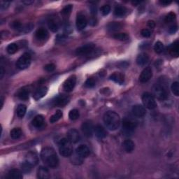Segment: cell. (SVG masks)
Instances as JSON below:
<instances>
[{
	"label": "cell",
	"mask_w": 179,
	"mask_h": 179,
	"mask_svg": "<svg viewBox=\"0 0 179 179\" xmlns=\"http://www.w3.org/2000/svg\"><path fill=\"white\" fill-rule=\"evenodd\" d=\"M41 158L46 165L50 168H56L59 164L57 153L51 147H45L41 152Z\"/></svg>",
	"instance_id": "6da1fadb"
},
{
	"label": "cell",
	"mask_w": 179,
	"mask_h": 179,
	"mask_svg": "<svg viewBox=\"0 0 179 179\" xmlns=\"http://www.w3.org/2000/svg\"><path fill=\"white\" fill-rule=\"evenodd\" d=\"M104 122L109 130L115 131L118 129L121 125V117L115 111H108L104 114Z\"/></svg>",
	"instance_id": "7a4b0ae2"
},
{
	"label": "cell",
	"mask_w": 179,
	"mask_h": 179,
	"mask_svg": "<svg viewBox=\"0 0 179 179\" xmlns=\"http://www.w3.org/2000/svg\"><path fill=\"white\" fill-rule=\"evenodd\" d=\"M59 152L61 156L67 157L73 154V147L67 138L62 139L59 142Z\"/></svg>",
	"instance_id": "3957f363"
},
{
	"label": "cell",
	"mask_w": 179,
	"mask_h": 179,
	"mask_svg": "<svg viewBox=\"0 0 179 179\" xmlns=\"http://www.w3.org/2000/svg\"><path fill=\"white\" fill-rule=\"evenodd\" d=\"M137 127V122L130 119H125L122 121V132L125 135H132Z\"/></svg>",
	"instance_id": "277c9868"
},
{
	"label": "cell",
	"mask_w": 179,
	"mask_h": 179,
	"mask_svg": "<svg viewBox=\"0 0 179 179\" xmlns=\"http://www.w3.org/2000/svg\"><path fill=\"white\" fill-rule=\"evenodd\" d=\"M31 59L30 54L28 53H25L16 62V66L19 69H21V70L28 69L31 64Z\"/></svg>",
	"instance_id": "5b68a950"
},
{
	"label": "cell",
	"mask_w": 179,
	"mask_h": 179,
	"mask_svg": "<svg viewBox=\"0 0 179 179\" xmlns=\"http://www.w3.org/2000/svg\"><path fill=\"white\" fill-rule=\"evenodd\" d=\"M142 101L143 105L148 109H154L156 108L157 103L153 95L149 92H145L142 96Z\"/></svg>",
	"instance_id": "8992f818"
},
{
	"label": "cell",
	"mask_w": 179,
	"mask_h": 179,
	"mask_svg": "<svg viewBox=\"0 0 179 179\" xmlns=\"http://www.w3.org/2000/svg\"><path fill=\"white\" fill-rule=\"evenodd\" d=\"M153 95L157 100H165L167 99L168 94L167 92V90L162 86V85L160 84H156L154 85L153 89Z\"/></svg>",
	"instance_id": "52a82bcc"
},
{
	"label": "cell",
	"mask_w": 179,
	"mask_h": 179,
	"mask_svg": "<svg viewBox=\"0 0 179 179\" xmlns=\"http://www.w3.org/2000/svg\"><path fill=\"white\" fill-rule=\"evenodd\" d=\"M82 132L86 137H91L93 131H94V126L92 121H86L83 123L81 126Z\"/></svg>",
	"instance_id": "ba28073f"
},
{
	"label": "cell",
	"mask_w": 179,
	"mask_h": 179,
	"mask_svg": "<svg viewBox=\"0 0 179 179\" xmlns=\"http://www.w3.org/2000/svg\"><path fill=\"white\" fill-rule=\"evenodd\" d=\"M95 48V46L94 44H88L85 45V46L79 48V49L76 50V53L78 55H87L94 51Z\"/></svg>",
	"instance_id": "9c48e42d"
},
{
	"label": "cell",
	"mask_w": 179,
	"mask_h": 179,
	"mask_svg": "<svg viewBox=\"0 0 179 179\" xmlns=\"http://www.w3.org/2000/svg\"><path fill=\"white\" fill-rule=\"evenodd\" d=\"M76 83V76L72 75L66 80L63 84V88L66 92H71L75 87Z\"/></svg>",
	"instance_id": "30bf717a"
},
{
	"label": "cell",
	"mask_w": 179,
	"mask_h": 179,
	"mask_svg": "<svg viewBox=\"0 0 179 179\" xmlns=\"http://www.w3.org/2000/svg\"><path fill=\"white\" fill-rule=\"evenodd\" d=\"M67 139L71 143H76L81 139V136L79 132L75 129H71L68 131Z\"/></svg>",
	"instance_id": "8fae6325"
},
{
	"label": "cell",
	"mask_w": 179,
	"mask_h": 179,
	"mask_svg": "<svg viewBox=\"0 0 179 179\" xmlns=\"http://www.w3.org/2000/svg\"><path fill=\"white\" fill-rule=\"evenodd\" d=\"M25 161L30 164L32 166H36L39 163V157L36 153L34 151H30L26 155Z\"/></svg>",
	"instance_id": "7c38bea8"
},
{
	"label": "cell",
	"mask_w": 179,
	"mask_h": 179,
	"mask_svg": "<svg viewBox=\"0 0 179 179\" xmlns=\"http://www.w3.org/2000/svg\"><path fill=\"white\" fill-rule=\"evenodd\" d=\"M153 76V71L151 67H146L140 74L139 81L141 83H146Z\"/></svg>",
	"instance_id": "4fadbf2b"
},
{
	"label": "cell",
	"mask_w": 179,
	"mask_h": 179,
	"mask_svg": "<svg viewBox=\"0 0 179 179\" xmlns=\"http://www.w3.org/2000/svg\"><path fill=\"white\" fill-rule=\"evenodd\" d=\"M87 20L85 15L83 14V13L78 14L76 18V28H78V29L82 30V29H85V27L87 26Z\"/></svg>",
	"instance_id": "5bb4252c"
},
{
	"label": "cell",
	"mask_w": 179,
	"mask_h": 179,
	"mask_svg": "<svg viewBox=\"0 0 179 179\" xmlns=\"http://www.w3.org/2000/svg\"><path fill=\"white\" fill-rule=\"evenodd\" d=\"M132 111L134 116L137 117H143V116H145V115L146 114V109L144 108L143 106L139 105V104L134 106L132 107Z\"/></svg>",
	"instance_id": "9a60e30c"
},
{
	"label": "cell",
	"mask_w": 179,
	"mask_h": 179,
	"mask_svg": "<svg viewBox=\"0 0 179 179\" xmlns=\"http://www.w3.org/2000/svg\"><path fill=\"white\" fill-rule=\"evenodd\" d=\"M76 154L82 158H85L90 155V149L87 146L81 145L76 149Z\"/></svg>",
	"instance_id": "2e32d148"
},
{
	"label": "cell",
	"mask_w": 179,
	"mask_h": 179,
	"mask_svg": "<svg viewBox=\"0 0 179 179\" xmlns=\"http://www.w3.org/2000/svg\"><path fill=\"white\" fill-rule=\"evenodd\" d=\"M69 97L65 95H60L56 97L54 100H53V105L58 106L62 107V106H65L66 104L69 102Z\"/></svg>",
	"instance_id": "e0dca14e"
},
{
	"label": "cell",
	"mask_w": 179,
	"mask_h": 179,
	"mask_svg": "<svg viewBox=\"0 0 179 179\" xmlns=\"http://www.w3.org/2000/svg\"><path fill=\"white\" fill-rule=\"evenodd\" d=\"M94 132L95 134V136L100 139H103L105 138L107 135V133H106V131L105 129L101 125H97L94 127Z\"/></svg>",
	"instance_id": "ac0fdd59"
},
{
	"label": "cell",
	"mask_w": 179,
	"mask_h": 179,
	"mask_svg": "<svg viewBox=\"0 0 179 179\" xmlns=\"http://www.w3.org/2000/svg\"><path fill=\"white\" fill-rule=\"evenodd\" d=\"M37 178L40 179H47L50 178L49 169L45 167H40L37 170Z\"/></svg>",
	"instance_id": "d6986e66"
},
{
	"label": "cell",
	"mask_w": 179,
	"mask_h": 179,
	"mask_svg": "<svg viewBox=\"0 0 179 179\" xmlns=\"http://www.w3.org/2000/svg\"><path fill=\"white\" fill-rule=\"evenodd\" d=\"M48 92V87L46 86L40 87L39 89H38L36 91L34 92V94L33 95V98L36 101L39 100L40 99H41L44 97L45 95L47 94Z\"/></svg>",
	"instance_id": "ffe728a7"
},
{
	"label": "cell",
	"mask_w": 179,
	"mask_h": 179,
	"mask_svg": "<svg viewBox=\"0 0 179 179\" xmlns=\"http://www.w3.org/2000/svg\"><path fill=\"white\" fill-rule=\"evenodd\" d=\"M169 52L170 55L173 56V57L177 58L179 55V44L178 40L173 42L169 47Z\"/></svg>",
	"instance_id": "44dd1931"
},
{
	"label": "cell",
	"mask_w": 179,
	"mask_h": 179,
	"mask_svg": "<svg viewBox=\"0 0 179 179\" xmlns=\"http://www.w3.org/2000/svg\"><path fill=\"white\" fill-rule=\"evenodd\" d=\"M149 61V56L146 53H142L137 56V63L138 65L143 66Z\"/></svg>",
	"instance_id": "7402d4cb"
},
{
	"label": "cell",
	"mask_w": 179,
	"mask_h": 179,
	"mask_svg": "<svg viewBox=\"0 0 179 179\" xmlns=\"http://www.w3.org/2000/svg\"><path fill=\"white\" fill-rule=\"evenodd\" d=\"M127 12V10L125 6H122V5H117L116 6L114 9V15L116 17L122 18L124 17Z\"/></svg>",
	"instance_id": "603a6c76"
},
{
	"label": "cell",
	"mask_w": 179,
	"mask_h": 179,
	"mask_svg": "<svg viewBox=\"0 0 179 179\" xmlns=\"http://www.w3.org/2000/svg\"><path fill=\"white\" fill-rule=\"evenodd\" d=\"M110 79L111 81L116 82V83L122 84L125 80V76L124 74L119 73V72H116L110 76Z\"/></svg>",
	"instance_id": "cb8c5ba5"
},
{
	"label": "cell",
	"mask_w": 179,
	"mask_h": 179,
	"mask_svg": "<svg viewBox=\"0 0 179 179\" xmlns=\"http://www.w3.org/2000/svg\"><path fill=\"white\" fill-rule=\"evenodd\" d=\"M8 177L13 179H22L23 177V172L17 169H13L8 173Z\"/></svg>",
	"instance_id": "d4e9b609"
},
{
	"label": "cell",
	"mask_w": 179,
	"mask_h": 179,
	"mask_svg": "<svg viewBox=\"0 0 179 179\" xmlns=\"http://www.w3.org/2000/svg\"><path fill=\"white\" fill-rule=\"evenodd\" d=\"M44 123V117L42 115H38L34 117L32 122V124L34 127L36 128H40L43 126V125Z\"/></svg>",
	"instance_id": "484cf974"
},
{
	"label": "cell",
	"mask_w": 179,
	"mask_h": 179,
	"mask_svg": "<svg viewBox=\"0 0 179 179\" xmlns=\"http://www.w3.org/2000/svg\"><path fill=\"white\" fill-rule=\"evenodd\" d=\"M35 35L37 39L42 41V40H45L48 38V36H49V32H48L46 29L39 28L36 30Z\"/></svg>",
	"instance_id": "4316f807"
},
{
	"label": "cell",
	"mask_w": 179,
	"mask_h": 179,
	"mask_svg": "<svg viewBox=\"0 0 179 179\" xmlns=\"http://www.w3.org/2000/svg\"><path fill=\"white\" fill-rule=\"evenodd\" d=\"M123 147L125 151L127 152V153H132L134 149V143L133 142L132 140L130 139H127L124 141L123 143Z\"/></svg>",
	"instance_id": "83f0119b"
},
{
	"label": "cell",
	"mask_w": 179,
	"mask_h": 179,
	"mask_svg": "<svg viewBox=\"0 0 179 179\" xmlns=\"http://www.w3.org/2000/svg\"><path fill=\"white\" fill-rule=\"evenodd\" d=\"M122 25L118 22H111L107 25V29L111 32H116L122 28Z\"/></svg>",
	"instance_id": "f1b7e54d"
},
{
	"label": "cell",
	"mask_w": 179,
	"mask_h": 179,
	"mask_svg": "<svg viewBox=\"0 0 179 179\" xmlns=\"http://www.w3.org/2000/svg\"><path fill=\"white\" fill-rule=\"evenodd\" d=\"M10 135L13 139H18L22 136V130L20 128H14L11 131Z\"/></svg>",
	"instance_id": "f546056e"
},
{
	"label": "cell",
	"mask_w": 179,
	"mask_h": 179,
	"mask_svg": "<svg viewBox=\"0 0 179 179\" xmlns=\"http://www.w3.org/2000/svg\"><path fill=\"white\" fill-rule=\"evenodd\" d=\"M34 28V25L32 23H27L25 25H23L21 27L19 32L21 33H28L29 32L32 30Z\"/></svg>",
	"instance_id": "4dcf8cb0"
},
{
	"label": "cell",
	"mask_w": 179,
	"mask_h": 179,
	"mask_svg": "<svg viewBox=\"0 0 179 179\" xmlns=\"http://www.w3.org/2000/svg\"><path fill=\"white\" fill-rule=\"evenodd\" d=\"M18 97L21 100H28L29 99V91L26 89H21L18 93Z\"/></svg>",
	"instance_id": "1f68e13d"
},
{
	"label": "cell",
	"mask_w": 179,
	"mask_h": 179,
	"mask_svg": "<svg viewBox=\"0 0 179 179\" xmlns=\"http://www.w3.org/2000/svg\"><path fill=\"white\" fill-rule=\"evenodd\" d=\"M27 111V107L24 104H19L17 108V115L19 117H23L25 116Z\"/></svg>",
	"instance_id": "d6a6232c"
},
{
	"label": "cell",
	"mask_w": 179,
	"mask_h": 179,
	"mask_svg": "<svg viewBox=\"0 0 179 179\" xmlns=\"http://www.w3.org/2000/svg\"><path fill=\"white\" fill-rule=\"evenodd\" d=\"M62 116H63L62 112L60 110H58L56 111V113L54 115H53V116L50 117V122H51V123H55V122L58 121L62 117Z\"/></svg>",
	"instance_id": "836d02e7"
},
{
	"label": "cell",
	"mask_w": 179,
	"mask_h": 179,
	"mask_svg": "<svg viewBox=\"0 0 179 179\" xmlns=\"http://www.w3.org/2000/svg\"><path fill=\"white\" fill-rule=\"evenodd\" d=\"M48 26H49V29L52 32H56L58 30V28H59L58 25L54 20L50 19L49 21H48Z\"/></svg>",
	"instance_id": "e575fe53"
},
{
	"label": "cell",
	"mask_w": 179,
	"mask_h": 179,
	"mask_svg": "<svg viewBox=\"0 0 179 179\" xmlns=\"http://www.w3.org/2000/svg\"><path fill=\"white\" fill-rule=\"evenodd\" d=\"M18 50V46L16 44H14V43H13V44H10L9 46H7L6 48V51L8 53H9V54H14V53H16Z\"/></svg>",
	"instance_id": "d590c367"
},
{
	"label": "cell",
	"mask_w": 179,
	"mask_h": 179,
	"mask_svg": "<svg viewBox=\"0 0 179 179\" xmlns=\"http://www.w3.org/2000/svg\"><path fill=\"white\" fill-rule=\"evenodd\" d=\"M80 116V113L79 110L77 109H73V110H71L70 112L69 113V119L71 120V121H75L77 120Z\"/></svg>",
	"instance_id": "8d00e7d4"
},
{
	"label": "cell",
	"mask_w": 179,
	"mask_h": 179,
	"mask_svg": "<svg viewBox=\"0 0 179 179\" xmlns=\"http://www.w3.org/2000/svg\"><path fill=\"white\" fill-rule=\"evenodd\" d=\"M32 167L33 166H32L30 164H29L28 162L25 161L21 164V170H22V172L24 173H29L31 172Z\"/></svg>",
	"instance_id": "74e56055"
},
{
	"label": "cell",
	"mask_w": 179,
	"mask_h": 179,
	"mask_svg": "<svg viewBox=\"0 0 179 179\" xmlns=\"http://www.w3.org/2000/svg\"><path fill=\"white\" fill-rule=\"evenodd\" d=\"M164 44L161 41H157L154 46V50L157 53H162L164 51Z\"/></svg>",
	"instance_id": "f35d334b"
},
{
	"label": "cell",
	"mask_w": 179,
	"mask_h": 179,
	"mask_svg": "<svg viewBox=\"0 0 179 179\" xmlns=\"http://www.w3.org/2000/svg\"><path fill=\"white\" fill-rule=\"evenodd\" d=\"M171 89H172V91L173 92V94L176 95V97H178L179 95V83L178 82L176 81L174 83H173L172 86H171Z\"/></svg>",
	"instance_id": "ab89813d"
},
{
	"label": "cell",
	"mask_w": 179,
	"mask_h": 179,
	"mask_svg": "<svg viewBox=\"0 0 179 179\" xmlns=\"http://www.w3.org/2000/svg\"><path fill=\"white\" fill-rule=\"evenodd\" d=\"M113 38L120 40V41H126L129 38V36L125 33H117L114 34Z\"/></svg>",
	"instance_id": "60d3db41"
},
{
	"label": "cell",
	"mask_w": 179,
	"mask_h": 179,
	"mask_svg": "<svg viewBox=\"0 0 179 179\" xmlns=\"http://www.w3.org/2000/svg\"><path fill=\"white\" fill-rule=\"evenodd\" d=\"M101 13L103 15H107L111 11V6L108 4L104 5L101 7Z\"/></svg>",
	"instance_id": "b9f144b4"
},
{
	"label": "cell",
	"mask_w": 179,
	"mask_h": 179,
	"mask_svg": "<svg viewBox=\"0 0 179 179\" xmlns=\"http://www.w3.org/2000/svg\"><path fill=\"white\" fill-rule=\"evenodd\" d=\"M175 18H176V14H175V13L170 12L169 13H168V14L167 15V16L165 17L164 21H165V22H166L167 23H172V21H173V20H175Z\"/></svg>",
	"instance_id": "7bdbcfd3"
},
{
	"label": "cell",
	"mask_w": 179,
	"mask_h": 179,
	"mask_svg": "<svg viewBox=\"0 0 179 179\" xmlns=\"http://www.w3.org/2000/svg\"><path fill=\"white\" fill-rule=\"evenodd\" d=\"M72 9H73V6H72L71 4L66 5V6L62 10L61 13L64 15H67L71 12Z\"/></svg>",
	"instance_id": "ee69618b"
},
{
	"label": "cell",
	"mask_w": 179,
	"mask_h": 179,
	"mask_svg": "<svg viewBox=\"0 0 179 179\" xmlns=\"http://www.w3.org/2000/svg\"><path fill=\"white\" fill-rule=\"evenodd\" d=\"M95 85V81L94 79L92 78H89L88 79L86 82H85V86L87 87H93Z\"/></svg>",
	"instance_id": "f6af8a7d"
},
{
	"label": "cell",
	"mask_w": 179,
	"mask_h": 179,
	"mask_svg": "<svg viewBox=\"0 0 179 179\" xmlns=\"http://www.w3.org/2000/svg\"><path fill=\"white\" fill-rule=\"evenodd\" d=\"M55 65L53 63L48 64L46 66H44V69L48 72H52L55 70Z\"/></svg>",
	"instance_id": "bcb514c9"
},
{
	"label": "cell",
	"mask_w": 179,
	"mask_h": 179,
	"mask_svg": "<svg viewBox=\"0 0 179 179\" xmlns=\"http://www.w3.org/2000/svg\"><path fill=\"white\" fill-rule=\"evenodd\" d=\"M141 34V35H142L143 37H145V38H148V37H150L151 36V32L148 29H142Z\"/></svg>",
	"instance_id": "7dc6e473"
},
{
	"label": "cell",
	"mask_w": 179,
	"mask_h": 179,
	"mask_svg": "<svg viewBox=\"0 0 179 179\" xmlns=\"http://www.w3.org/2000/svg\"><path fill=\"white\" fill-rule=\"evenodd\" d=\"M22 24H21L19 21H14V22H13L11 24V27L14 29H16V30L19 31L21 27H22Z\"/></svg>",
	"instance_id": "c3c4849f"
},
{
	"label": "cell",
	"mask_w": 179,
	"mask_h": 179,
	"mask_svg": "<svg viewBox=\"0 0 179 179\" xmlns=\"http://www.w3.org/2000/svg\"><path fill=\"white\" fill-rule=\"evenodd\" d=\"M67 38V36L65 34H58V35L56 36V41L58 43H62L63 41H65V40Z\"/></svg>",
	"instance_id": "681fc988"
},
{
	"label": "cell",
	"mask_w": 179,
	"mask_h": 179,
	"mask_svg": "<svg viewBox=\"0 0 179 179\" xmlns=\"http://www.w3.org/2000/svg\"><path fill=\"white\" fill-rule=\"evenodd\" d=\"M178 29V27L176 25H173L172 27H170V28L169 29V32L170 34H174L176 32V31H177Z\"/></svg>",
	"instance_id": "f907efd6"
},
{
	"label": "cell",
	"mask_w": 179,
	"mask_h": 179,
	"mask_svg": "<svg viewBox=\"0 0 179 179\" xmlns=\"http://www.w3.org/2000/svg\"><path fill=\"white\" fill-rule=\"evenodd\" d=\"M147 25H148V27H149L150 28H154L155 27H156V23H155L153 20H149L148 21Z\"/></svg>",
	"instance_id": "816d5d0a"
},
{
	"label": "cell",
	"mask_w": 179,
	"mask_h": 179,
	"mask_svg": "<svg viewBox=\"0 0 179 179\" xmlns=\"http://www.w3.org/2000/svg\"><path fill=\"white\" fill-rule=\"evenodd\" d=\"M160 3L163 6H168L170 4H172V1H167V0H162V1H160Z\"/></svg>",
	"instance_id": "f5cc1de1"
},
{
	"label": "cell",
	"mask_w": 179,
	"mask_h": 179,
	"mask_svg": "<svg viewBox=\"0 0 179 179\" xmlns=\"http://www.w3.org/2000/svg\"><path fill=\"white\" fill-rule=\"evenodd\" d=\"M10 4V2H4L2 3V6L1 8L2 9H6V8L9 7V5Z\"/></svg>",
	"instance_id": "db71d44e"
},
{
	"label": "cell",
	"mask_w": 179,
	"mask_h": 179,
	"mask_svg": "<svg viewBox=\"0 0 179 179\" xmlns=\"http://www.w3.org/2000/svg\"><path fill=\"white\" fill-rule=\"evenodd\" d=\"M1 79L3 78V76H4V68L3 66H1Z\"/></svg>",
	"instance_id": "11a10c76"
},
{
	"label": "cell",
	"mask_w": 179,
	"mask_h": 179,
	"mask_svg": "<svg viewBox=\"0 0 179 179\" xmlns=\"http://www.w3.org/2000/svg\"><path fill=\"white\" fill-rule=\"evenodd\" d=\"M34 2V1H23V3L24 4H32Z\"/></svg>",
	"instance_id": "9f6ffc18"
},
{
	"label": "cell",
	"mask_w": 179,
	"mask_h": 179,
	"mask_svg": "<svg viewBox=\"0 0 179 179\" xmlns=\"http://www.w3.org/2000/svg\"><path fill=\"white\" fill-rule=\"evenodd\" d=\"M1 102H2L1 107L2 108V106H3V104H4V97H1Z\"/></svg>",
	"instance_id": "6f0895ef"
}]
</instances>
